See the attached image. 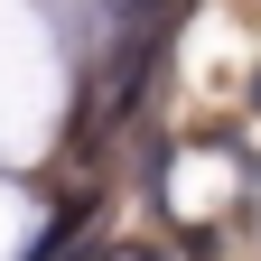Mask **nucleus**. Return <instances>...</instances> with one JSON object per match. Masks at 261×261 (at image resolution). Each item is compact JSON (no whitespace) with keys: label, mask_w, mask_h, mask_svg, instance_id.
<instances>
[{"label":"nucleus","mask_w":261,"mask_h":261,"mask_svg":"<svg viewBox=\"0 0 261 261\" xmlns=\"http://www.w3.org/2000/svg\"><path fill=\"white\" fill-rule=\"evenodd\" d=\"M121 261H149V252H121Z\"/></svg>","instance_id":"nucleus-1"},{"label":"nucleus","mask_w":261,"mask_h":261,"mask_svg":"<svg viewBox=\"0 0 261 261\" xmlns=\"http://www.w3.org/2000/svg\"><path fill=\"white\" fill-rule=\"evenodd\" d=\"M252 103H261V75H252Z\"/></svg>","instance_id":"nucleus-2"}]
</instances>
